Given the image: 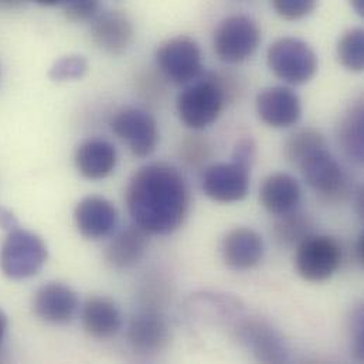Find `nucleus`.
I'll return each mask as SVG.
<instances>
[{"mask_svg": "<svg viewBox=\"0 0 364 364\" xmlns=\"http://www.w3.org/2000/svg\"><path fill=\"white\" fill-rule=\"evenodd\" d=\"M127 204L136 225L149 234L168 235L182 227L188 214V187L175 166L149 164L132 176Z\"/></svg>", "mask_w": 364, "mask_h": 364, "instance_id": "f257e3e1", "label": "nucleus"}, {"mask_svg": "<svg viewBox=\"0 0 364 364\" xmlns=\"http://www.w3.org/2000/svg\"><path fill=\"white\" fill-rule=\"evenodd\" d=\"M228 95V88L217 75H200L186 84L176 100V109L183 125L193 131L208 128L221 115Z\"/></svg>", "mask_w": 364, "mask_h": 364, "instance_id": "f03ea898", "label": "nucleus"}, {"mask_svg": "<svg viewBox=\"0 0 364 364\" xmlns=\"http://www.w3.org/2000/svg\"><path fill=\"white\" fill-rule=\"evenodd\" d=\"M47 258V245L37 234L14 228L0 248V269L10 279H27L43 269Z\"/></svg>", "mask_w": 364, "mask_h": 364, "instance_id": "7ed1b4c3", "label": "nucleus"}, {"mask_svg": "<svg viewBox=\"0 0 364 364\" xmlns=\"http://www.w3.org/2000/svg\"><path fill=\"white\" fill-rule=\"evenodd\" d=\"M269 70L289 85L309 82L318 71V55L304 40L282 37L274 41L267 51Z\"/></svg>", "mask_w": 364, "mask_h": 364, "instance_id": "20e7f679", "label": "nucleus"}, {"mask_svg": "<svg viewBox=\"0 0 364 364\" xmlns=\"http://www.w3.org/2000/svg\"><path fill=\"white\" fill-rule=\"evenodd\" d=\"M261 43V30L257 21L244 14L223 18L213 37L217 57L227 64H241L251 58Z\"/></svg>", "mask_w": 364, "mask_h": 364, "instance_id": "39448f33", "label": "nucleus"}, {"mask_svg": "<svg viewBox=\"0 0 364 364\" xmlns=\"http://www.w3.org/2000/svg\"><path fill=\"white\" fill-rule=\"evenodd\" d=\"M295 250V268L308 282L319 284L331 279L342 264L341 244L329 235L312 232Z\"/></svg>", "mask_w": 364, "mask_h": 364, "instance_id": "423d86ee", "label": "nucleus"}, {"mask_svg": "<svg viewBox=\"0 0 364 364\" xmlns=\"http://www.w3.org/2000/svg\"><path fill=\"white\" fill-rule=\"evenodd\" d=\"M156 65L166 80L186 85L203 73V54L198 43L187 36H178L162 43L155 54Z\"/></svg>", "mask_w": 364, "mask_h": 364, "instance_id": "0eeeda50", "label": "nucleus"}, {"mask_svg": "<svg viewBox=\"0 0 364 364\" xmlns=\"http://www.w3.org/2000/svg\"><path fill=\"white\" fill-rule=\"evenodd\" d=\"M111 128L134 156L148 158L156 151L159 129L149 112L134 107L122 108L114 115Z\"/></svg>", "mask_w": 364, "mask_h": 364, "instance_id": "6e6552de", "label": "nucleus"}, {"mask_svg": "<svg viewBox=\"0 0 364 364\" xmlns=\"http://www.w3.org/2000/svg\"><path fill=\"white\" fill-rule=\"evenodd\" d=\"M296 168H299L309 187L323 198L339 201L348 196L350 182L349 176L328 148L312 154Z\"/></svg>", "mask_w": 364, "mask_h": 364, "instance_id": "1a4fd4ad", "label": "nucleus"}, {"mask_svg": "<svg viewBox=\"0 0 364 364\" xmlns=\"http://www.w3.org/2000/svg\"><path fill=\"white\" fill-rule=\"evenodd\" d=\"M251 169L232 161L208 166L201 179L204 194L217 203H237L250 191Z\"/></svg>", "mask_w": 364, "mask_h": 364, "instance_id": "9d476101", "label": "nucleus"}, {"mask_svg": "<svg viewBox=\"0 0 364 364\" xmlns=\"http://www.w3.org/2000/svg\"><path fill=\"white\" fill-rule=\"evenodd\" d=\"M128 342L132 350L144 358L161 355L171 345V326L165 316L156 311L136 314L128 325Z\"/></svg>", "mask_w": 364, "mask_h": 364, "instance_id": "9b49d317", "label": "nucleus"}, {"mask_svg": "<svg viewBox=\"0 0 364 364\" xmlns=\"http://www.w3.org/2000/svg\"><path fill=\"white\" fill-rule=\"evenodd\" d=\"M257 114L271 128H291L302 117V105L298 94L288 87H269L257 95Z\"/></svg>", "mask_w": 364, "mask_h": 364, "instance_id": "f8f14e48", "label": "nucleus"}, {"mask_svg": "<svg viewBox=\"0 0 364 364\" xmlns=\"http://www.w3.org/2000/svg\"><path fill=\"white\" fill-rule=\"evenodd\" d=\"M80 308L77 292L61 282H48L37 289L33 311L41 321L51 325L70 323Z\"/></svg>", "mask_w": 364, "mask_h": 364, "instance_id": "ddd939ff", "label": "nucleus"}, {"mask_svg": "<svg viewBox=\"0 0 364 364\" xmlns=\"http://www.w3.org/2000/svg\"><path fill=\"white\" fill-rule=\"evenodd\" d=\"M238 339L262 363H282L288 360L284 338L265 321L244 319L235 329Z\"/></svg>", "mask_w": 364, "mask_h": 364, "instance_id": "4468645a", "label": "nucleus"}, {"mask_svg": "<svg viewBox=\"0 0 364 364\" xmlns=\"http://www.w3.org/2000/svg\"><path fill=\"white\" fill-rule=\"evenodd\" d=\"M74 220L82 237L98 241L114 232L119 217L117 207L109 200L100 196H88L77 204Z\"/></svg>", "mask_w": 364, "mask_h": 364, "instance_id": "2eb2a0df", "label": "nucleus"}, {"mask_svg": "<svg viewBox=\"0 0 364 364\" xmlns=\"http://www.w3.org/2000/svg\"><path fill=\"white\" fill-rule=\"evenodd\" d=\"M265 242L252 228L237 227L230 230L221 244L223 261L235 271L252 269L262 261Z\"/></svg>", "mask_w": 364, "mask_h": 364, "instance_id": "dca6fc26", "label": "nucleus"}, {"mask_svg": "<svg viewBox=\"0 0 364 364\" xmlns=\"http://www.w3.org/2000/svg\"><path fill=\"white\" fill-rule=\"evenodd\" d=\"M91 38L98 48L109 54H122L132 43L134 26L122 11H102L91 20Z\"/></svg>", "mask_w": 364, "mask_h": 364, "instance_id": "f3484780", "label": "nucleus"}, {"mask_svg": "<svg viewBox=\"0 0 364 364\" xmlns=\"http://www.w3.org/2000/svg\"><path fill=\"white\" fill-rule=\"evenodd\" d=\"M74 164L80 175L85 179L102 181L115 171L118 154L111 142L92 138L77 146Z\"/></svg>", "mask_w": 364, "mask_h": 364, "instance_id": "a211bd4d", "label": "nucleus"}, {"mask_svg": "<svg viewBox=\"0 0 364 364\" xmlns=\"http://www.w3.org/2000/svg\"><path fill=\"white\" fill-rule=\"evenodd\" d=\"M149 232L136 225L121 230L107 245L105 259L117 269H128L142 261L149 248Z\"/></svg>", "mask_w": 364, "mask_h": 364, "instance_id": "6ab92c4d", "label": "nucleus"}, {"mask_svg": "<svg viewBox=\"0 0 364 364\" xmlns=\"http://www.w3.org/2000/svg\"><path fill=\"white\" fill-rule=\"evenodd\" d=\"M81 321L84 331L98 341L114 338L122 328L119 308L111 299L102 296H94L84 304Z\"/></svg>", "mask_w": 364, "mask_h": 364, "instance_id": "aec40b11", "label": "nucleus"}, {"mask_svg": "<svg viewBox=\"0 0 364 364\" xmlns=\"http://www.w3.org/2000/svg\"><path fill=\"white\" fill-rule=\"evenodd\" d=\"M302 188L298 181L287 173L268 176L259 188V200L264 208L272 215H282L299 207Z\"/></svg>", "mask_w": 364, "mask_h": 364, "instance_id": "412c9836", "label": "nucleus"}, {"mask_svg": "<svg viewBox=\"0 0 364 364\" xmlns=\"http://www.w3.org/2000/svg\"><path fill=\"white\" fill-rule=\"evenodd\" d=\"M338 144L345 156L355 164L364 159V111L360 102L343 112L338 125Z\"/></svg>", "mask_w": 364, "mask_h": 364, "instance_id": "4be33fe9", "label": "nucleus"}, {"mask_svg": "<svg viewBox=\"0 0 364 364\" xmlns=\"http://www.w3.org/2000/svg\"><path fill=\"white\" fill-rule=\"evenodd\" d=\"M314 231V223L311 217L301 213L298 208L277 215L272 227V235L275 242L282 248H296L301 241H304Z\"/></svg>", "mask_w": 364, "mask_h": 364, "instance_id": "5701e85b", "label": "nucleus"}, {"mask_svg": "<svg viewBox=\"0 0 364 364\" xmlns=\"http://www.w3.org/2000/svg\"><path fill=\"white\" fill-rule=\"evenodd\" d=\"M328 148L323 134L315 128H302L294 132L284 145V154L289 164L298 166L312 154Z\"/></svg>", "mask_w": 364, "mask_h": 364, "instance_id": "b1692460", "label": "nucleus"}, {"mask_svg": "<svg viewBox=\"0 0 364 364\" xmlns=\"http://www.w3.org/2000/svg\"><path fill=\"white\" fill-rule=\"evenodd\" d=\"M338 60L349 71L360 73L364 68V31L362 28L348 30L338 43Z\"/></svg>", "mask_w": 364, "mask_h": 364, "instance_id": "393cba45", "label": "nucleus"}, {"mask_svg": "<svg viewBox=\"0 0 364 364\" xmlns=\"http://www.w3.org/2000/svg\"><path fill=\"white\" fill-rule=\"evenodd\" d=\"M88 70L87 58L82 55H67L60 58L50 70L48 75L53 81L64 82L80 80Z\"/></svg>", "mask_w": 364, "mask_h": 364, "instance_id": "a878e982", "label": "nucleus"}, {"mask_svg": "<svg viewBox=\"0 0 364 364\" xmlns=\"http://www.w3.org/2000/svg\"><path fill=\"white\" fill-rule=\"evenodd\" d=\"M318 3L319 0H271L275 13L289 21L311 16L316 10Z\"/></svg>", "mask_w": 364, "mask_h": 364, "instance_id": "bb28decb", "label": "nucleus"}, {"mask_svg": "<svg viewBox=\"0 0 364 364\" xmlns=\"http://www.w3.org/2000/svg\"><path fill=\"white\" fill-rule=\"evenodd\" d=\"M63 9L71 21H91L101 7V0H64Z\"/></svg>", "mask_w": 364, "mask_h": 364, "instance_id": "cd10ccee", "label": "nucleus"}, {"mask_svg": "<svg viewBox=\"0 0 364 364\" xmlns=\"http://www.w3.org/2000/svg\"><path fill=\"white\" fill-rule=\"evenodd\" d=\"M255 144L251 138H244L241 139L235 148H234V154H232V161L247 166V168H252V164L255 161Z\"/></svg>", "mask_w": 364, "mask_h": 364, "instance_id": "c85d7f7f", "label": "nucleus"}, {"mask_svg": "<svg viewBox=\"0 0 364 364\" xmlns=\"http://www.w3.org/2000/svg\"><path fill=\"white\" fill-rule=\"evenodd\" d=\"M188 142L191 144V146L194 149H191L187 144H184L183 151H184V158L186 161H188L190 164H198L205 161V158L208 156V146L205 144V141L203 139H188Z\"/></svg>", "mask_w": 364, "mask_h": 364, "instance_id": "c756f323", "label": "nucleus"}, {"mask_svg": "<svg viewBox=\"0 0 364 364\" xmlns=\"http://www.w3.org/2000/svg\"><path fill=\"white\" fill-rule=\"evenodd\" d=\"M0 228L7 231L17 228V218L11 211H9L4 207H0Z\"/></svg>", "mask_w": 364, "mask_h": 364, "instance_id": "7c9ffc66", "label": "nucleus"}, {"mask_svg": "<svg viewBox=\"0 0 364 364\" xmlns=\"http://www.w3.org/2000/svg\"><path fill=\"white\" fill-rule=\"evenodd\" d=\"M356 257H358V262L359 264H364V235L360 234L358 244H356Z\"/></svg>", "mask_w": 364, "mask_h": 364, "instance_id": "2f4dec72", "label": "nucleus"}, {"mask_svg": "<svg viewBox=\"0 0 364 364\" xmlns=\"http://www.w3.org/2000/svg\"><path fill=\"white\" fill-rule=\"evenodd\" d=\"M7 316L0 311V345L6 336V331H7Z\"/></svg>", "mask_w": 364, "mask_h": 364, "instance_id": "473e14b6", "label": "nucleus"}, {"mask_svg": "<svg viewBox=\"0 0 364 364\" xmlns=\"http://www.w3.org/2000/svg\"><path fill=\"white\" fill-rule=\"evenodd\" d=\"M26 0H0V7L3 9H10V7H17L23 4Z\"/></svg>", "mask_w": 364, "mask_h": 364, "instance_id": "72a5a7b5", "label": "nucleus"}, {"mask_svg": "<svg viewBox=\"0 0 364 364\" xmlns=\"http://www.w3.org/2000/svg\"><path fill=\"white\" fill-rule=\"evenodd\" d=\"M352 7L355 9V11L360 16L364 14V0H350Z\"/></svg>", "mask_w": 364, "mask_h": 364, "instance_id": "f704fd0d", "label": "nucleus"}, {"mask_svg": "<svg viewBox=\"0 0 364 364\" xmlns=\"http://www.w3.org/2000/svg\"><path fill=\"white\" fill-rule=\"evenodd\" d=\"M43 6H55V4H61L64 0H34Z\"/></svg>", "mask_w": 364, "mask_h": 364, "instance_id": "c9c22d12", "label": "nucleus"}, {"mask_svg": "<svg viewBox=\"0 0 364 364\" xmlns=\"http://www.w3.org/2000/svg\"><path fill=\"white\" fill-rule=\"evenodd\" d=\"M240 1H244V0H240Z\"/></svg>", "mask_w": 364, "mask_h": 364, "instance_id": "e433bc0d", "label": "nucleus"}]
</instances>
